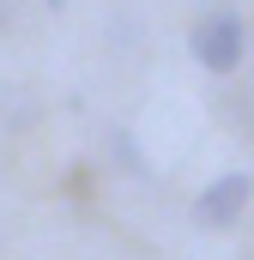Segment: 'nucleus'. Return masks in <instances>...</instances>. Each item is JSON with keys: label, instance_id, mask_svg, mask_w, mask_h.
<instances>
[{"label": "nucleus", "instance_id": "obj_1", "mask_svg": "<svg viewBox=\"0 0 254 260\" xmlns=\"http://www.w3.org/2000/svg\"><path fill=\"white\" fill-rule=\"evenodd\" d=\"M188 49H194V61L206 67V73H236L242 55H248V24H242L236 12H206V18L194 24Z\"/></svg>", "mask_w": 254, "mask_h": 260}, {"label": "nucleus", "instance_id": "obj_2", "mask_svg": "<svg viewBox=\"0 0 254 260\" xmlns=\"http://www.w3.org/2000/svg\"><path fill=\"white\" fill-rule=\"evenodd\" d=\"M248 200H254V176H242V170H224L206 194L194 200V218L206 224V230H224V224H236L242 212H248Z\"/></svg>", "mask_w": 254, "mask_h": 260}, {"label": "nucleus", "instance_id": "obj_3", "mask_svg": "<svg viewBox=\"0 0 254 260\" xmlns=\"http://www.w3.org/2000/svg\"><path fill=\"white\" fill-rule=\"evenodd\" d=\"M0 24H6V6H0Z\"/></svg>", "mask_w": 254, "mask_h": 260}]
</instances>
